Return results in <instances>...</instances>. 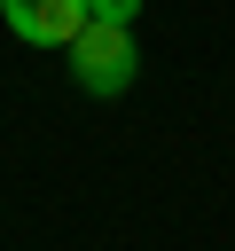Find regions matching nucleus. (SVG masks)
<instances>
[{
    "label": "nucleus",
    "instance_id": "nucleus-1",
    "mask_svg": "<svg viewBox=\"0 0 235 251\" xmlns=\"http://www.w3.org/2000/svg\"><path fill=\"white\" fill-rule=\"evenodd\" d=\"M133 63H141V55H133V31H125V24H94V16H86V31L70 39V78H78L86 94H125V86H133Z\"/></svg>",
    "mask_w": 235,
    "mask_h": 251
},
{
    "label": "nucleus",
    "instance_id": "nucleus-2",
    "mask_svg": "<svg viewBox=\"0 0 235 251\" xmlns=\"http://www.w3.org/2000/svg\"><path fill=\"white\" fill-rule=\"evenodd\" d=\"M0 16L24 47H70L86 31V0H0Z\"/></svg>",
    "mask_w": 235,
    "mask_h": 251
},
{
    "label": "nucleus",
    "instance_id": "nucleus-3",
    "mask_svg": "<svg viewBox=\"0 0 235 251\" xmlns=\"http://www.w3.org/2000/svg\"><path fill=\"white\" fill-rule=\"evenodd\" d=\"M86 16H94V24H125V31H133L141 0H86Z\"/></svg>",
    "mask_w": 235,
    "mask_h": 251
}]
</instances>
